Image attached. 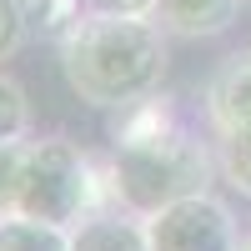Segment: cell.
Here are the masks:
<instances>
[{
  "label": "cell",
  "mask_w": 251,
  "mask_h": 251,
  "mask_svg": "<svg viewBox=\"0 0 251 251\" xmlns=\"http://www.w3.org/2000/svg\"><path fill=\"white\" fill-rule=\"evenodd\" d=\"M111 141H116L111 166H106L111 196L121 201V211L141 221L161 206L211 186V156L176 121L166 96H146L136 106H126L121 121L111 126Z\"/></svg>",
  "instance_id": "obj_1"
},
{
  "label": "cell",
  "mask_w": 251,
  "mask_h": 251,
  "mask_svg": "<svg viewBox=\"0 0 251 251\" xmlns=\"http://www.w3.org/2000/svg\"><path fill=\"white\" fill-rule=\"evenodd\" d=\"M166 30L156 20L126 15H80L60 40L66 86L96 111H126L161 91L166 75Z\"/></svg>",
  "instance_id": "obj_2"
},
{
  "label": "cell",
  "mask_w": 251,
  "mask_h": 251,
  "mask_svg": "<svg viewBox=\"0 0 251 251\" xmlns=\"http://www.w3.org/2000/svg\"><path fill=\"white\" fill-rule=\"evenodd\" d=\"M111 196V176L96 171V161L80 151L75 141L66 136H50V141H30V156H25V181H20V211L15 216H30V221H46V226H71L86 221L96 211H106Z\"/></svg>",
  "instance_id": "obj_3"
},
{
  "label": "cell",
  "mask_w": 251,
  "mask_h": 251,
  "mask_svg": "<svg viewBox=\"0 0 251 251\" xmlns=\"http://www.w3.org/2000/svg\"><path fill=\"white\" fill-rule=\"evenodd\" d=\"M146 241H151V251H236L241 231L226 201H216L211 191H196L146 216Z\"/></svg>",
  "instance_id": "obj_4"
},
{
  "label": "cell",
  "mask_w": 251,
  "mask_h": 251,
  "mask_svg": "<svg viewBox=\"0 0 251 251\" xmlns=\"http://www.w3.org/2000/svg\"><path fill=\"white\" fill-rule=\"evenodd\" d=\"M206 121L216 136L251 131V50L226 55L206 86Z\"/></svg>",
  "instance_id": "obj_5"
},
{
  "label": "cell",
  "mask_w": 251,
  "mask_h": 251,
  "mask_svg": "<svg viewBox=\"0 0 251 251\" xmlns=\"http://www.w3.org/2000/svg\"><path fill=\"white\" fill-rule=\"evenodd\" d=\"M236 10H241V0H156L151 20L166 35L206 40V35H221L226 25H231Z\"/></svg>",
  "instance_id": "obj_6"
},
{
  "label": "cell",
  "mask_w": 251,
  "mask_h": 251,
  "mask_svg": "<svg viewBox=\"0 0 251 251\" xmlns=\"http://www.w3.org/2000/svg\"><path fill=\"white\" fill-rule=\"evenodd\" d=\"M71 251H151L146 221L131 211H96L71 226Z\"/></svg>",
  "instance_id": "obj_7"
},
{
  "label": "cell",
  "mask_w": 251,
  "mask_h": 251,
  "mask_svg": "<svg viewBox=\"0 0 251 251\" xmlns=\"http://www.w3.org/2000/svg\"><path fill=\"white\" fill-rule=\"evenodd\" d=\"M0 251H71V231L30 216H0Z\"/></svg>",
  "instance_id": "obj_8"
},
{
  "label": "cell",
  "mask_w": 251,
  "mask_h": 251,
  "mask_svg": "<svg viewBox=\"0 0 251 251\" xmlns=\"http://www.w3.org/2000/svg\"><path fill=\"white\" fill-rule=\"evenodd\" d=\"M30 141H0V216L20 211V181H25Z\"/></svg>",
  "instance_id": "obj_9"
},
{
  "label": "cell",
  "mask_w": 251,
  "mask_h": 251,
  "mask_svg": "<svg viewBox=\"0 0 251 251\" xmlns=\"http://www.w3.org/2000/svg\"><path fill=\"white\" fill-rule=\"evenodd\" d=\"M216 166H221V176L231 181L241 196H251V131L216 136Z\"/></svg>",
  "instance_id": "obj_10"
},
{
  "label": "cell",
  "mask_w": 251,
  "mask_h": 251,
  "mask_svg": "<svg viewBox=\"0 0 251 251\" xmlns=\"http://www.w3.org/2000/svg\"><path fill=\"white\" fill-rule=\"evenodd\" d=\"M30 131V100L10 75H0V141H25Z\"/></svg>",
  "instance_id": "obj_11"
},
{
  "label": "cell",
  "mask_w": 251,
  "mask_h": 251,
  "mask_svg": "<svg viewBox=\"0 0 251 251\" xmlns=\"http://www.w3.org/2000/svg\"><path fill=\"white\" fill-rule=\"evenodd\" d=\"M25 0H0V60H10L20 46H25Z\"/></svg>",
  "instance_id": "obj_12"
},
{
  "label": "cell",
  "mask_w": 251,
  "mask_h": 251,
  "mask_svg": "<svg viewBox=\"0 0 251 251\" xmlns=\"http://www.w3.org/2000/svg\"><path fill=\"white\" fill-rule=\"evenodd\" d=\"M156 0H80V15H126V20H151Z\"/></svg>",
  "instance_id": "obj_13"
},
{
  "label": "cell",
  "mask_w": 251,
  "mask_h": 251,
  "mask_svg": "<svg viewBox=\"0 0 251 251\" xmlns=\"http://www.w3.org/2000/svg\"><path fill=\"white\" fill-rule=\"evenodd\" d=\"M236 251H251V236H241V246H236Z\"/></svg>",
  "instance_id": "obj_14"
}]
</instances>
